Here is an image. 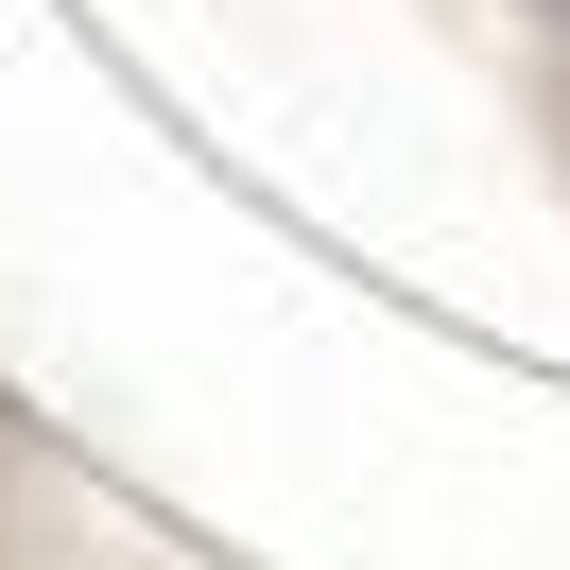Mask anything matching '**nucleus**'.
I'll return each mask as SVG.
<instances>
[{"mask_svg": "<svg viewBox=\"0 0 570 570\" xmlns=\"http://www.w3.org/2000/svg\"><path fill=\"white\" fill-rule=\"evenodd\" d=\"M553 18H570V0H553Z\"/></svg>", "mask_w": 570, "mask_h": 570, "instance_id": "1", "label": "nucleus"}]
</instances>
